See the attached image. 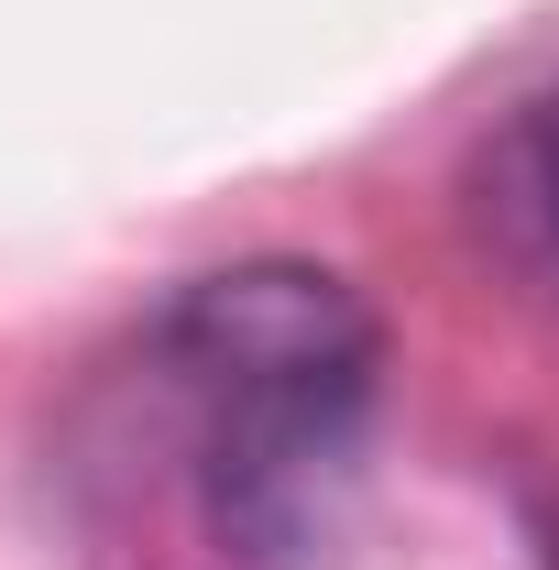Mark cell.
Returning a JSON list of instances; mask_svg holds the SVG:
<instances>
[{
	"mask_svg": "<svg viewBox=\"0 0 559 570\" xmlns=\"http://www.w3.org/2000/svg\"><path fill=\"white\" fill-rule=\"evenodd\" d=\"M198 515L231 570H341L373 483V384L198 395Z\"/></svg>",
	"mask_w": 559,
	"mask_h": 570,
	"instance_id": "1",
	"label": "cell"
},
{
	"mask_svg": "<svg viewBox=\"0 0 559 570\" xmlns=\"http://www.w3.org/2000/svg\"><path fill=\"white\" fill-rule=\"evenodd\" d=\"M154 362L187 395H264V384H373L384 330L362 307V285L296 253H253L187 275L154 307Z\"/></svg>",
	"mask_w": 559,
	"mask_h": 570,
	"instance_id": "2",
	"label": "cell"
},
{
	"mask_svg": "<svg viewBox=\"0 0 559 570\" xmlns=\"http://www.w3.org/2000/svg\"><path fill=\"white\" fill-rule=\"evenodd\" d=\"M516 154H527V198H538V219L559 230V88L527 110V132H516Z\"/></svg>",
	"mask_w": 559,
	"mask_h": 570,
	"instance_id": "3",
	"label": "cell"
}]
</instances>
